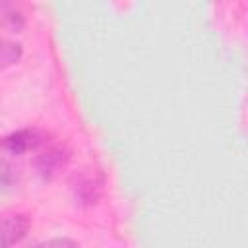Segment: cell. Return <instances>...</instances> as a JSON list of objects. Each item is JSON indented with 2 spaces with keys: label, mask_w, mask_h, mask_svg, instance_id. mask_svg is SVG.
Here are the masks:
<instances>
[{
  "label": "cell",
  "mask_w": 248,
  "mask_h": 248,
  "mask_svg": "<svg viewBox=\"0 0 248 248\" xmlns=\"http://www.w3.org/2000/svg\"><path fill=\"white\" fill-rule=\"evenodd\" d=\"M70 190L74 200L83 205L91 207L95 205L105 190V174L99 169H81L78 170L70 180Z\"/></svg>",
  "instance_id": "6da1fadb"
},
{
  "label": "cell",
  "mask_w": 248,
  "mask_h": 248,
  "mask_svg": "<svg viewBox=\"0 0 248 248\" xmlns=\"http://www.w3.org/2000/svg\"><path fill=\"white\" fill-rule=\"evenodd\" d=\"M72 159V151L66 143H46L43 149H39L33 165L35 170L43 180H54L68 165Z\"/></svg>",
  "instance_id": "7a4b0ae2"
},
{
  "label": "cell",
  "mask_w": 248,
  "mask_h": 248,
  "mask_svg": "<svg viewBox=\"0 0 248 248\" xmlns=\"http://www.w3.org/2000/svg\"><path fill=\"white\" fill-rule=\"evenodd\" d=\"M50 143V134L41 128H21L0 140V149L8 155H23L29 151H39Z\"/></svg>",
  "instance_id": "3957f363"
},
{
  "label": "cell",
  "mask_w": 248,
  "mask_h": 248,
  "mask_svg": "<svg viewBox=\"0 0 248 248\" xmlns=\"http://www.w3.org/2000/svg\"><path fill=\"white\" fill-rule=\"evenodd\" d=\"M31 231V219L23 213L0 217V248H14Z\"/></svg>",
  "instance_id": "277c9868"
},
{
  "label": "cell",
  "mask_w": 248,
  "mask_h": 248,
  "mask_svg": "<svg viewBox=\"0 0 248 248\" xmlns=\"http://www.w3.org/2000/svg\"><path fill=\"white\" fill-rule=\"evenodd\" d=\"M23 58V46L12 39H0V70L19 64Z\"/></svg>",
  "instance_id": "5b68a950"
},
{
  "label": "cell",
  "mask_w": 248,
  "mask_h": 248,
  "mask_svg": "<svg viewBox=\"0 0 248 248\" xmlns=\"http://www.w3.org/2000/svg\"><path fill=\"white\" fill-rule=\"evenodd\" d=\"M27 248H79V244L74 238H68V236H54V238H48V240L33 242Z\"/></svg>",
  "instance_id": "8992f818"
},
{
  "label": "cell",
  "mask_w": 248,
  "mask_h": 248,
  "mask_svg": "<svg viewBox=\"0 0 248 248\" xmlns=\"http://www.w3.org/2000/svg\"><path fill=\"white\" fill-rule=\"evenodd\" d=\"M4 21H6V25H8V29L12 31V33H19L23 27H25V19H23V16H21V12L19 10H8L6 14H4Z\"/></svg>",
  "instance_id": "52a82bcc"
},
{
  "label": "cell",
  "mask_w": 248,
  "mask_h": 248,
  "mask_svg": "<svg viewBox=\"0 0 248 248\" xmlns=\"http://www.w3.org/2000/svg\"><path fill=\"white\" fill-rule=\"evenodd\" d=\"M17 169L8 163V161H2L0 163V184H14L17 180Z\"/></svg>",
  "instance_id": "ba28073f"
}]
</instances>
